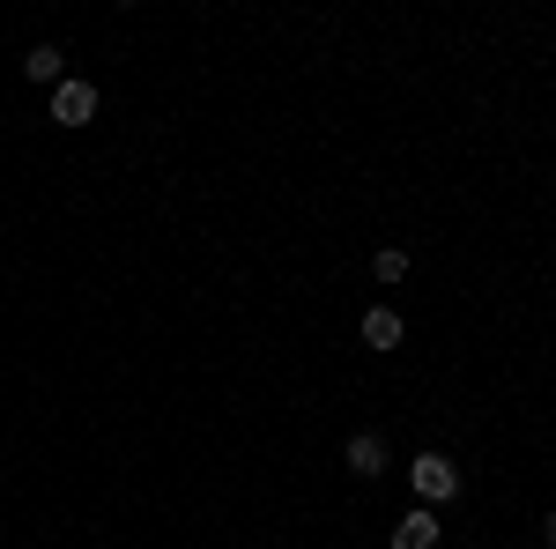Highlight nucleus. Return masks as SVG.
<instances>
[{
	"instance_id": "obj_1",
	"label": "nucleus",
	"mask_w": 556,
	"mask_h": 549,
	"mask_svg": "<svg viewBox=\"0 0 556 549\" xmlns=\"http://www.w3.org/2000/svg\"><path fill=\"white\" fill-rule=\"evenodd\" d=\"M408 483H416V498H424V506H445V498H460V467L445 461V453H416Z\"/></svg>"
},
{
	"instance_id": "obj_2",
	"label": "nucleus",
	"mask_w": 556,
	"mask_h": 549,
	"mask_svg": "<svg viewBox=\"0 0 556 549\" xmlns=\"http://www.w3.org/2000/svg\"><path fill=\"white\" fill-rule=\"evenodd\" d=\"M97 104H104V97H97V83H83V75H67V83L52 89V120H60V127H89Z\"/></svg>"
},
{
	"instance_id": "obj_3",
	"label": "nucleus",
	"mask_w": 556,
	"mask_h": 549,
	"mask_svg": "<svg viewBox=\"0 0 556 549\" xmlns=\"http://www.w3.org/2000/svg\"><path fill=\"white\" fill-rule=\"evenodd\" d=\"M445 542V527H438V512L416 506V512H401V527H393V549H438Z\"/></svg>"
},
{
	"instance_id": "obj_4",
	"label": "nucleus",
	"mask_w": 556,
	"mask_h": 549,
	"mask_svg": "<svg viewBox=\"0 0 556 549\" xmlns=\"http://www.w3.org/2000/svg\"><path fill=\"white\" fill-rule=\"evenodd\" d=\"M342 461H349V475H386V461H393V453H386L379 431H356V438L342 446Z\"/></svg>"
},
{
	"instance_id": "obj_5",
	"label": "nucleus",
	"mask_w": 556,
	"mask_h": 549,
	"mask_svg": "<svg viewBox=\"0 0 556 549\" xmlns=\"http://www.w3.org/2000/svg\"><path fill=\"white\" fill-rule=\"evenodd\" d=\"M23 75L45 83V89H60L67 83V52H60V45H30V52H23Z\"/></svg>"
},
{
	"instance_id": "obj_6",
	"label": "nucleus",
	"mask_w": 556,
	"mask_h": 549,
	"mask_svg": "<svg viewBox=\"0 0 556 549\" xmlns=\"http://www.w3.org/2000/svg\"><path fill=\"white\" fill-rule=\"evenodd\" d=\"M364 349H401V312L393 304H371L364 312Z\"/></svg>"
},
{
	"instance_id": "obj_7",
	"label": "nucleus",
	"mask_w": 556,
	"mask_h": 549,
	"mask_svg": "<svg viewBox=\"0 0 556 549\" xmlns=\"http://www.w3.org/2000/svg\"><path fill=\"white\" fill-rule=\"evenodd\" d=\"M371 275H379V283H401V275H408V253H401V246L371 253Z\"/></svg>"
},
{
	"instance_id": "obj_8",
	"label": "nucleus",
	"mask_w": 556,
	"mask_h": 549,
	"mask_svg": "<svg viewBox=\"0 0 556 549\" xmlns=\"http://www.w3.org/2000/svg\"><path fill=\"white\" fill-rule=\"evenodd\" d=\"M542 549H556V512H549V520H542Z\"/></svg>"
}]
</instances>
